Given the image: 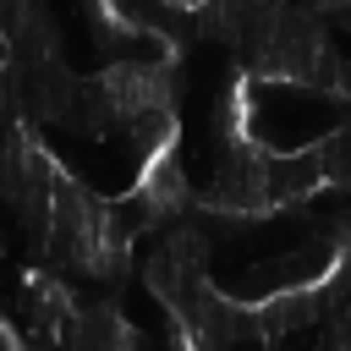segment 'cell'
<instances>
[{
	"mask_svg": "<svg viewBox=\"0 0 351 351\" xmlns=\"http://www.w3.org/2000/svg\"><path fill=\"white\" fill-rule=\"evenodd\" d=\"M318 165H324V186H351V126L318 137Z\"/></svg>",
	"mask_w": 351,
	"mask_h": 351,
	"instance_id": "obj_1",
	"label": "cell"
},
{
	"mask_svg": "<svg viewBox=\"0 0 351 351\" xmlns=\"http://www.w3.org/2000/svg\"><path fill=\"white\" fill-rule=\"evenodd\" d=\"M0 38H5V33H0ZM0 60H5V44H0Z\"/></svg>",
	"mask_w": 351,
	"mask_h": 351,
	"instance_id": "obj_2",
	"label": "cell"
}]
</instances>
